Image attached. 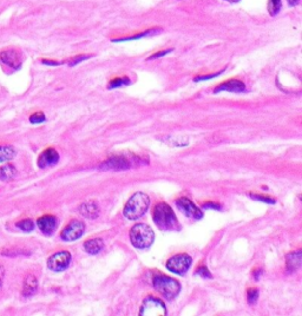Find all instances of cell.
<instances>
[{"label": "cell", "mask_w": 302, "mask_h": 316, "mask_svg": "<svg viewBox=\"0 0 302 316\" xmlns=\"http://www.w3.org/2000/svg\"><path fill=\"white\" fill-rule=\"evenodd\" d=\"M176 204H177L178 209L182 211V214L186 215L187 217L193 218V220H201L203 217V212L199 210L192 201L186 199V197H182V199L177 200Z\"/></svg>", "instance_id": "obj_9"}, {"label": "cell", "mask_w": 302, "mask_h": 316, "mask_svg": "<svg viewBox=\"0 0 302 316\" xmlns=\"http://www.w3.org/2000/svg\"><path fill=\"white\" fill-rule=\"evenodd\" d=\"M17 227H18L19 229H22L23 231L30 232L34 229V223H33V221L30 220V218H27V220H23V221H20V222L17 223Z\"/></svg>", "instance_id": "obj_23"}, {"label": "cell", "mask_w": 302, "mask_h": 316, "mask_svg": "<svg viewBox=\"0 0 302 316\" xmlns=\"http://www.w3.org/2000/svg\"><path fill=\"white\" fill-rule=\"evenodd\" d=\"M4 276H5V271H4V269H2L1 265H0V286H1L2 280H4Z\"/></svg>", "instance_id": "obj_34"}, {"label": "cell", "mask_w": 302, "mask_h": 316, "mask_svg": "<svg viewBox=\"0 0 302 316\" xmlns=\"http://www.w3.org/2000/svg\"><path fill=\"white\" fill-rule=\"evenodd\" d=\"M16 156V151L11 146H0V162H6Z\"/></svg>", "instance_id": "obj_20"}, {"label": "cell", "mask_w": 302, "mask_h": 316, "mask_svg": "<svg viewBox=\"0 0 302 316\" xmlns=\"http://www.w3.org/2000/svg\"><path fill=\"white\" fill-rule=\"evenodd\" d=\"M58 161H59V153L55 149H48L39 156L38 165H39V168H48L57 164Z\"/></svg>", "instance_id": "obj_12"}, {"label": "cell", "mask_w": 302, "mask_h": 316, "mask_svg": "<svg viewBox=\"0 0 302 316\" xmlns=\"http://www.w3.org/2000/svg\"><path fill=\"white\" fill-rule=\"evenodd\" d=\"M225 1L230 2V4H236V2H239L240 0H225Z\"/></svg>", "instance_id": "obj_37"}, {"label": "cell", "mask_w": 302, "mask_h": 316, "mask_svg": "<svg viewBox=\"0 0 302 316\" xmlns=\"http://www.w3.org/2000/svg\"><path fill=\"white\" fill-rule=\"evenodd\" d=\"M104 243L101 238H93V240H90L84 243V248L87 253L91 254V255H96L103 249Z\"/></svg>", "instance_id": "obj_18"}, {"label": "cell", "mask_w": 302, "mask_h": 316, "mask_svg": "<svg viewBox=\"0 0 302 316\" xmlns=\"http://www.w3.org/2000/svg\"><path fill=\"white\" fill-rule=\"evenodd\" d=\"M38 289V281L36 276L28 275L25 279L24 285H23V295L24 296H32Z\"/></svg>", "instance_id": "obj_16"}, {"label": "cell", "mask_w": 302, "mask_h": 316, "mask_svg": "<svg viewBox=\"0 0 302 316\" xmlns=\"http://www.w3.org/2000/svg\"><path fill=\"white\" fill-rule=\"evenodd\" d=\"M150 205V199L144 193H136L130 197L124 208V216L128 220H137L145 214Z\"/></svg>", "instance_id": "obj_2"}, {"label": "cell", "mask_w": 302, "mask_h": 316, "mask_svg": "<svg viewBox=\"0 0 302 316\" xmlns=\"http://www.w3.org/2000/svg\"><path fill=\"white\" fill-rule=\"evenodd\" d=\"M220 73H214V75H210V76H202V77H196L195 81L196 82H201V81H207V79H210V78H214V77H218Z\"/></svg>", "instance_id": "obj_31"}, {"label": "cell", "mask_w": 302, "mask_h": 316, "mask_svg": "<svg viewBox=\"0 0 302 316\" xmlns=\"http://www.w3.org/2000/svg\"><path fill=\"white\" fill-rule=\"evenodd\" d=\"M58 226V220L51 215H45L38 220V227L44 235H52Z\"/></svg>", "instance_id": "obj_11"}, {"label": "cell", "mask_w": 302, "mask_h": 316, "mask_svg": "<svg viewBox=\"0 0 302 316\" xmlns=\"http://www.w3.org/2000/svg\"><path fill=\"white\" fill-rule=\"evenodd\" d=\"M251 199L254 200H257V201H261V202H265V203H268V204H275V200H272L269 199V197H263V196H260V195H250Z\"/></svg>", "instance_id": "obj_28"}, {"label": "cell", "mask_w": 302, "mask_h": 316, "mask_svg": "<svg viewBox=\"0 0 302 316\" xmlns=\"http://www.w3.org/2000/svg\"><path fill=\"white\" fill-rule=\"evenodd\" d=\"M204 208L206 209H210V208H214V209H221L222 206L219 205V204H213V203H208V204H204Z\"/></svg>", "instance_id": "obj_32"}, {"label": "cell", "mask_w": 302, "mask_h": 316, "mask_svg": "<svg viewBox=\"0 0 302 316\" xmlns=\"http://www.w3.org/2000/svg\"><path fill=\"white\" fill-rule=\"evenodd\" d=\"M44 120H45V115H44L43 112H37V114L32 115L30 118V122L32 124H40L43 123Z\"/></svg>", "instance_id": "obj_26"}, {"label": "cell", "mask_w": 302, "mask_h": 316, "mask_svg": "<svg viewBox=\"0 0 302 316\" xmlns=\"http://www.w3.org/2000/svg\"><path fill=\"white\" fill-rule=\"evenodd\" d=\"M154 222L161 230L175 231L180 229L175 212L165 203H158L154 209Z\"/></svg>", "instance_id": "obj_1"}, {"label": "cell", "mask_w": 302, "mask_h": 316, "mask_svg": "<svg viewBox=\"0 0 302 316\" xmlns=\"http://www.w3.org/2000/svg\"><path fill=\"white\" fill-rule=\"evenodd\" d=\"M301 258L302 252L300 249L296 250V252L290 253L289 255L287 256V269L289 271L298 270L299 268L301 267Z\"/></svg>", "instance_id": "obj_15"}, {"label": "cell", "mask_w": 302, "mask_h": 316, "mask_svg": "<svg viewBox=\"0 0 302 316\" xmlns=\"http://www.w3.org/2000/svg\"><path fill=\"white\" fill-rule=\"evenodd\" d=\"M85 232V224L82 221H72L61 231V238L64 241H76L82 237Z\"/></svg>", "instance_id": "obj_6"}, {"label": "cell", "mask_w": 302, "mask_h": 316, "mask_svg": "<svg viewBox=\"0 0 302 316\" xmlns=\"http://www.w3.org/2000/svg\"><path fill=\"white\" fill-rule=\"evenodd\" d=\"M222 91H227V92H245L246 91V85L243 84L241 81L239 79H231L229 82H225L223 84L219 85L218 87L215 88L214 92H222Z\"/></svg>", "instance_id": "obj_13"}, {"label": "cell", "mask_w": 302, "mask_h": 316, "mask_svg": "<svg viewBox=\"0 0 302 316\" xmlns=\"http://www.w3.org/2000/svg\"><path fill=\"white\" fill-rule=\"evenodd\" d=\"M89 58H91V55H81V56H77V57L72 58L71 60L69 61V65H70V66H75L76 64L81 63V61H83V60H86V59H89Z\"/></svg>", "instance_id": "obj_27"}, {"label": "cell", "mask_w": 302, "mask_h": 316, "mask_svg": "<svg viewBox=\"0 0 302 316\" xmlns=\"http://www.w3.org/2000/svg\"><path fill=\"white\" fill-rule=\"evenodd\" d=\"M247 299H248V302L250 303V305L256 303L257 299H259V290H257V289H250V290H248Z\"/></svg>", "instance_id": "obj_25"}, {"label": "cell", "mask_w": 302, "mask_h": 316, "mask_svg": "<svg viewBox=\"0 0 302 316\" xmlns=\"http://www.w3.org/2000/svg\"><path fill=\"white\" fill-rule=\"evenodd\" d=\"M155 234L148 224H136L130 231V241L134 247L138 249H146L154 243Z\"/></svg>", "instance_id": "obj_3"}, {"label": "cell", "mask_w": 302, "mask_h": 316, "mask_svg": "<svg viewBox=\"0 0 302 316\" xmlns=\"http://www.w3.org/2000/svg\"><path fill=\"white\" fill-rule=\"evenodd\" d=\"M71 255L69 252H60L52 255L48 259V268L52 271H63L70 265Z\"/></svg>", "instance_id": "obj_7"}, {"label": "cell", "mask_w": 302, "mask_h": 316, "mask_svg": "<svg viewBox=\"0 0 302 316\" xmlns=\"http://www.w3.org/2000/svg\"><path fill=\"white\" fill-rule=\"evenodd\" d=\"M192 259L187 254H178L175 255L166 262V268L172 273L178 274V275H183L186 274L189 267L192 265Z\"/></svg>", "instance_id": "obj_5"}, {"label": "cell", "mask_w": 302, "mask_h": 316, "mask_svg": "<svg viewBox=\"0 0 302 316\" xmlns=\"http://www.w3.org/2000/svg\"><path fill=\"white\" fill-rule=\"evenodd\" d=\"M79 211H81V215H83L84 217L87 218H96L99 214L98 205H97L95 202L84 203V204H82L81 208H79Z\"/></svg>", "instance_id": "obj_17"}, {"label": "cell", "mask_w": 302, "mask_h": 316, "mask_svg": "<svg viewBox=\"0 0 302 316\" xmlns=\"http://www.w3.org/2000/svg\"><path fill=\"white\" fill-rule=\"evenodd\" d=\"M130 168V163L124 157L110 158L105 163L101 165V169L104 170H124Z\"/></svg>", "instance_id": "obj_14"}, {"label": "cell", "mask_w": 302, "mask_h": 316, "mask_svg": "<svg viewBox=\"0 0 302 316\" xmlns=\"http://www.w3.org/2000/svg\"><path fill=\"white\" fill-rule=\"evenodd\" d=\"M0 60L12 69H19L23 63L22 53L17 50H6L0 53Z\"/></svg>", "instance_id": "obj_10"}, {"label": "cell", "mask_w": 302, "mask_h": 316, "mask_svg": "<svg viewBox=\"0 0 302 316\" xmlns=\"http://www.w3.org/2000/svg\"><path fill=\"white\" fill-rule=\"evenodd\" d=\"M171 51H174V50H172V49H168V50H163V51L156 52V53H155V55H152L151 57H149V58H148V60H154V59H156V58L163 57V56L168 55V53H170Z\"/></svg>", "instance_id": "obj_29"}, {"label": "cell", "mask_w": 302, "mask_h": 316, "mask_svg": "<svg viewBox=\"0 0 302 316\" xmlns=\"http://www.w3.org/2000/svg\"><path fill=\"white\" fill-rule=\"evenodd\" d=\"M16 168H14L13 165H4V167L0 168V179H2V181H8V179L13 178V177L16 176Z\"/></svg>", "instance_id": "obj_19"}, {"label": "cell", "mask_w": 302, "mask_h": 316, "mask_svg": "<svg viewBox=\"0 0 302 316\" xmlns=\"http://www.w3.org/2000/svg\"><path fill=\"white\" fill-rule=\"evenodd\" d=\"M154 287L166 299H175L181 290V285L176 280L168 276H156L154 279Z\"/></svg>", "instance_id": "obj_4"}, {"label": "cell", "mask_w": 302, "mask_h": 316, "mask_svg": "<svg viewBox=\"0 0 302 316\" xmlns=\"http://www.w3.org/2000/svg\"><path fill=\"white\" fill-rule=\"evenodd\" d=\"M281 6H282L281 0H269L268 1L269 14H271V16H276V14L281 10Z\"/></svg>", "instance_id": "obj_22"}, {"label": "cell", "mask_w": 302, "mask_h": 316, "mask_svg": "<svg viewBox=\"0 0 302 316\" xmlns=\"http://www.w3.org/2000/svg\"><path fill=\"white\" fill-rule=\"evenodd\" d=\"M130 84V81H129L128 77H124V78H116L113 81H111L108 85V88H116L119 86H123V85H129Z\"/></svg>", "instance_id": "obj_24"}, {"label": "cell", "mask_w": 302, "mask_h": 316, "mask_svg": "<svg viewBox=\"0 0 302 316\" xmlns=\"http://www.w3.org/2000/svg\"><path fill=\"white\" fill-rule=\"evenodd\" d=\"M162 29H148V31L143 32V33H139L137 35H134V37H127V38H122V39H115L112 41H127V40H135V39H139V38H143V37H148V35H150L154 33V32H161Z\"/></svg>", "instance_id": "obj_21"}, {"label": "cell", "mask_w": 302, "mask_h": 316, "mask_svg": "<svg viewBox=\"0 0 302 316\" xmlns=\"http://www.w3.org/2000/svg\"><path fill=\"white\" fill-rule=\"evenodd\" d=\"M196 274H198V275H201L202 277H206V279H212V275H210V273L208 271L206 267L199 268V269L196 271Z\"/></svg>", "instance_id": "obj_30"}, {"label": "cell", "mask_w": 302, "mask_h": 316, "mask_svg": "<svg viewBox=\"0 0 302 316\" xmlns=\"http://www.w3.org/2000/svg\"><path fill=\"white\" fill-rule=\"evenodd\" d=\"M140 315H166V308L162 301L148 297L140 308Z\"/></svg>", "instance_id": "obj_8"}, {"label": "cell", "mask_w": 302, "mask_h": 316, "mask_svg": "<svg viewBox=\"0 0 302 316\" xmlns=\"http://www.w3.org/2000/svg\"><path fill=\"white\" fill-rule=\"evenodd\" d=\"M43 64H46V65H54V66H57V65H60V63H58V61L46 60V59H44V60H43Z\"/></svg>", "instance_id": "obj_33"}, {"label": "cell", "mask_w": 302, "mask_h": 316, "mask_svg": "<svg viewBox=\"0 0 302 316\" xmlns=\"http://www.w3.org/2000/svg\"><path fill=\"white\" fill-rule=\"evenodd\" d=\"M299 1H300V0H288V2H289V5H290V6H295V5H298V4H299Z\"/></svg>", "instance_id": "obj_36"}, {"label": "cell", "mask_w": 302, "mask_h": 316, "mask_svg": "<svg viewBox=\"0 0 302 316\" xmlns=\"http://www.w3.org/2000/svg\"><path fill=\"white\" fill-rule=\"evenodd\" d=\"M261 273H262V270H261V269H259V270H255L254 273H253V274H254V276H255L254 279H256V280L259 279V276H260V274H261Z\"/></svg>", "instance_id": "obj_35"}]
</instances>
